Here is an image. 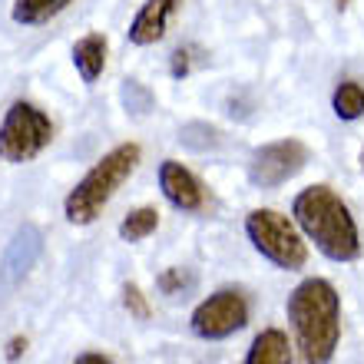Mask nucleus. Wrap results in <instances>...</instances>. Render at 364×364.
I'll return each instance as SVG.
<instances>
[{
    "instance_id": "1",
    "label": "nucleus",
    "mask_w": 364,
    "mask_h": 364,
    "mask_svg": "<svg viewBox=\"0 0 364 364\" xmlns=\"http://www.w3.org/2000/svg\"><path fill=\"white\" fill-rule=\"evenodd\" d=\"M288 321L301 364H328L341 341V295L328 278H305L288 295Z\"/></svg>"
},
{
    "instance_id": "2",
    "label": "nucleus",
    "mask_w": 364,
    "mask_h": 364,
    "mask_svg": "<svg viewBox=\"0 0 364 364\" xmlns=\"http://www.w3.org/2000/svg\"><path fill=\"white\" fill-rule=\"evenodd\" d=\"M295 225L305 232L308 242L331 262L361 259V232L341 196L331 186H308L291 202Z\"/></svg>"
},
{
    "instance_id": "3",
    "label": "nucleus",
    "mask_w": 364,
    "mask_h": 364,
    "mask_svg": "<svg viewBox=\"0 0 364 364\" xmlns=\"http://www.w3.org/2000/svg\"><path fill=\"white\" fill-rule=\"evenodd\" d=\"M143 159V149L136 143H119L113 146L103 159H96V166L90 169L83 179L67 192L63 199V215L73 225H90L103 215V209L109 205L119 186L136 173V166Z\"/></svg>"
},
{
    "instance_id": "4",
    "label": "nucleus",
    "mask_w": 364,
    "mask_h": 364,
    "mask_svg": "<svg viewBox=\"0 0 364 364\" xmlns=\"http://www.w3.org/2000/svg\"><path fill=\"white\" fill-rule=\"evenodd\" d=\"M245 235L262 259L285 272H298L308 262V245L298 225L275 209H252L245 215Z\"/></svg>"
},
{
    "instance_id": "5",
    "label": "nucleus",
    "mask_w": 364,
    "mask_h": 364,
    "mask_svg": "<svg viewBox=\"0 0 364 364\" xmlns=\"http://www.w3.org/2000/svg\"><path fill=\"white\" fill-rule=\"evenodd\" d=\"M53 139V119H50L37 103L17 100L10 103L0 123V159L4 163H30L37 159Z\"/></svg>"
},
{
    "instance_id": "6",
    "label": "nucleus",
    "mask_w": 364,
    "mask_h": 364,
    "mask_svg": "<svg viewBox=\"0 0 364 364\" xmlns=\"http://www.w3.org/2000/svg\"><path fill=\"white\" fill-rule=\"evenodd\" d=\"M189 325L192 335L202 341H222L249 325V298L239 288H219L215 295L196 305Z\"/></svg>"
},
{
    "instance_id": "7",
    "label": "nucleus",
    "mask_w": 364,
    "mask_h": 364,
    "mask_svg": "<svg viewBox=\"0 0 364 364\" xmlns=\"http://www.w3.org/2000/svg\"><path fill=\"white\" fill-rule=\"evenodd\" d=\"M308 156L311 153L301 139H275V143L259 146L249 156V182L259 189H278L305 169Z\"/></svg>"
},
{
    "instance_id": "8",
    "label": "nucleus",
    "mask_w": 364,
    "mask_h": 364,
    "mask_svg": "<svg viewBox=\"0 0 364 364\" xmlns=\"http://www.w3.org/2000/svg\"><path fill=\"white\" fill-rule=\"evenodd\" d=\"M40 255H43V232L37 225H30V222L20 225L14 232V239L7 242V249H4V259H0V285L14 288L17 282H23Z\"/></svg>"
},
{
    "instance_id": "9",
    "label": "nucleus",
    "mask_w": 364,
    "mask_h": 364,
    "mask_svg": "<svg viewBox=\"0 0 364 364\" xmlns=\"http://www.w3.org/2000/svg\"><path fill=\"white\" fill-rule=\"evenodd\" d=\"M159 189H163L166 202L176 205L179 212H199L205 205V189H202V182L196 179L192 169H186L182 163L176 159H166L159 166Z\"/></svg>"
},
{
    "instance_id": "10",
    "label": "nucleus",
    "mask_w": 364,
    "mask_h": 364,
    "mask_svg": "<svg viewBox=\"0 0 364 364\" xmlns=\"http://www.w3.org/2000/svg\"><path fill=\"white\" fill-rule=\"evenodd\" d=\"M176 7H179V0H146L139 14L133 17L129 30H126V37L133 47H153L159 40L166 37V30H169V20H173Z\"/></svg>"
},
{
    "instance_id": "11",
    "label": "nucleus",
    "mask_w": 364,
    "mask_h": 364,
    "mask_svg": "<svg viewBox=\"0 0 364 364\" xmlns=\"http://www.w3.org/2000/svg\"><path fill=\"white\" fill-rule=\"evenodd\" d=\"M106 53H109V43H106L103 33H87L73 43V67L83 77V83H96L103 77Z\"/></svg>"
},
{
    "instance_id": "12",
    "label": "nucleus",
    "mask_w": 364,
    "mask_h": 364,
    "mask_svg": "<svg viewBox=\"0 0 364 364\" xmlns=\"http://www.w3.org/2000/svg\"><path fill=\"white\" fill-rule=\"evenodd\" d=\"M242 364H291L288 335L282 328H265V331H259Z\"/></svg>"
},
{
    "instance_id": "13",
    "label": "nucleus",
    "mask_w": 364,
    "mask_h": 364,
    "mask_svg": "<svg viewBox=\"0 0 364 364\" xmlns=\"http://www.w3.org/2000/svg\"><path fill=\"white\" fill-rule=\"evenodd\" d=\"M73 0H14L10 17L20 27H43L50 20H57Z\"/></svg>"
},
{
    "instance_id": "14",
    "label": "nucleus",
    "mask_w": 364,
    "mask_h": 364,
    "mask_svg": "<svg viewBox=\"0 0 364 364\" xmlns=\"http://www.w3.org/2000/svg\"><path fill=\"white\" fill-rule=\"evenodd\" d=\"M331 109H335L338 119H345V123H355L364 116V87L358 80H345V83H338L335 93H331Z\"/></svg>"
},
{
    "instance_id": "15",
    "label": "nucleus",
    "mask_w": 364,
    "mask_h": 364,
    "mask_svg": "<svg viewBox=\"0 0 364 364\" xmlns=\"http://www.w3.org/2000/svg\"><path fill=\"white\" fill-rule=\"evenodd\" d=\"M156 229H159V212H156L153 205H139V209H133L129 215H123V222H119V239L143 242V239H149Z\"/></svg>"
},
{
    "instance_id": "16",
    "label": "nucleus",
    "mask_w": 364,
    "mask_h": 364,
    "mask_svg": "<svg viewBox=\"0 0 364 364\" xmlns=\"http://www.w3.org/2000/svg\"><path fill=\"white\" fill-rule=\"evenodd\" d=\"M179 143L189 149V153H212L222 146V133L212 123H202V119H192L179 129Z\"/></svg>"
},
{
    "instance_id": "17",
    "label": "nucleus",
    "mask_w": 364,
    "mask_h": 364,
    "mask_svg": "<svg viewBox=\"0 0 364 364\" xmlns=\"http://www.w3.org/2000/svg\"><path fill=\"white\" fill-rule=\"evenodd\" d=\"M119 103H123V109L129 116L143 119V116H149L156 109V96H153V90L146 87V83H139V80H123V87H119Z\"/></svg>"
},
{
    "instance_id": "18",
    "label": "nucleus",
    "mask_w": 364,
    "mask_h": 364,
    "mask_svg": "<svg viewBox=\"0 0 364 364\" xmlns=\"http://www.w3.org/2000/svg\"><path fill=\"white\" fill-rule=\"evenodd\" d=\"M156 285H159V291L169 298L176 295H186V291H192L196 288V272L192 269H166L163 275L156 278Z\"/></svg>"
},
{
    "instance_id": "19",
    "label": "nucleus",
    "mask_w": 364,
    "mask_h": 364,
    "mask_svg": "<svg viewBox=\"0 0 364 364\" xmlns=\"http://www.w3.org/2000/svg\"><path fill=\"white\" fill-rule=\"evenodd\" d=\"M123 305H126V311H129L133 318H139V321L149 318V301H146V295H143V288L139 285H126L123 288Z\"/></svg>"
},
{
    "instance_id": "20",
    "label": "nucleus",
    "mask_w": 364,
    "mask_h": 364,
    "mask_svg": "<svg viewBox=\"0 0 364 364\" xmlns=\"http://www.w3.org/2000/svg\"><path fill=\"white\" fill-rule=\"evenodd\" d=\"M192 57H196V50H192V47H179V50L173 53V60H169V73H173L176 80L189 77V70H192Z\"/></svg>"
},
{
    "instance_id": "21",
    "label": "nucleus",
    "mask_w": 364,
    "mask_h": 364,
    "mask_svg": "<svg viewBox=\"0 0 364 364\" xmlns=\"http://www.w3.org/2000/svg\"><path fill=\"white\" fill-rule=\"evenodd\" d=\"M23 351H27V338L23 335H17V338H10L7 341V361H17Z\"/></svg>"
},
{
    "instance_id": "22",
    "label": "nucleus",
    "mask_w": 364,
    "mask_h": 364,
    "mask_svg": "<svg viewBox=\"0 0 364 364\" xmlns=\"http://www.w3.org/2000/svg\"><path fill=\"white\" fill-rule=\"evenodd\" d=\"M73 364H113L106 355H96V351H83V355L73 358Z\"/></svg>"
},
{
    "instance_id": "23",
    "label": "nucleus",
    "mask_w": 364,
    "mask_h": 364,
    "mask_svg": "<svg viewBox=\"0 0 364 364\" xmlns=\"http://www.w3.org/2000/svg\"><path fill=\"white\" fill-rule=\"evenodd\" d=\"M348 4H351V0H335V7H338V10H345Z\"/></svg>"
},
{
    "instance_id": "24",
    "label": "nucleus",
    "mask_w": 364,
    "mask_h": 364,
    "mask_svg": "<svg viewBox=\"0 0 364 364\" xmlns=\"http://www.w3.org/2000/svg\"><path fill=\"white\" fill-rule=\"evenodd\" d=\"M361 169H364V149H361Z\"/></svg>"
}]
</instances>
